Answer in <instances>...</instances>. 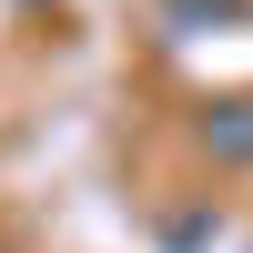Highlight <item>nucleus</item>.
Returning <instances> with one entry per match:
<instances>
[{
	"label": "nucleus",
	"instance_id": "f257e3e1",
	"mask_svg": "<svg viewBox=\"0 0 253 253\" xmlns=\"http://www.w3.org/2000/svg\"><path fill=\"white\" fill-rule=\"evenodd\" d=\"M213 142L223 152H253V122H213Z\"/></svg>",
	"mask_w": 253,
	"mask_h": 253
}]
</instances>
